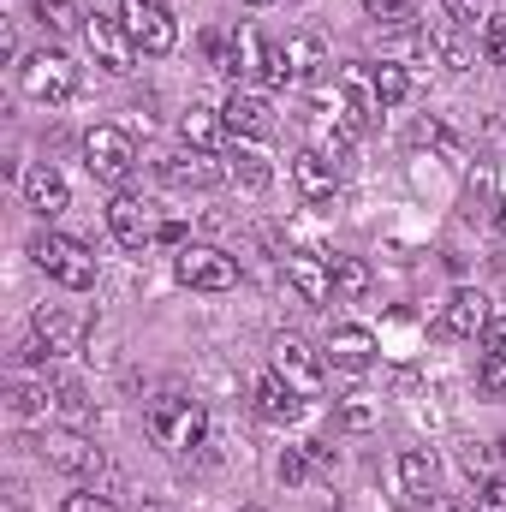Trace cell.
I'll use <instances>...</instances> for the list:
<instances>
[{"mask_svg": "<svg viewBox=\"0 0 506 512\" xmlns=\"http://www.w3.org/2000/svg\"><path fill=\"white\" fill-rule=\"evenodd\" d=\"M143 423H149L155 447H167V453H191V447H203V435H209L203 399H191V393H179V387L155 393L149 411H143Z\"/></svg>", "mask_w": 506, "mask_h": 512, "instance_id": "1", "label": "cell"}, {"mask_svg": "<svg viewBox=\"0 0 506 512\" xmlns=\"http://www.w3.org/2000/svg\"><path fill=\"white\" fill-rule=\"evenodd\" d=\"M30 256H36V268L48 274V280H60L66 292H90L96 286V256L84 239H72V233H36L30 239Z\"/></svg>", "mask_w": 506, "mask_h": 512, "instance_id": "2", "label": "cell"}, {"mask_svg": "<svg viewBox=\"0 0 506 512\" xmlns=\"http://www.w3.org/2000/svg\"><path fill=\"white\" fill-rule=\"evenodd\" d=\"M84 167H90L102 185H126L131 173H137V143H131V131L90 126L84 131Z\"/></svg>", "mask_w": 506, "mask_h": 512, "instance_id": "3", "label": "cell"}, {"mask_svg": "<svg viewBox=\"0 0 506 512\" xmlns=\"http://www.w3.org/2000/svg\"><path fill=\"white\" fill-rule=\"evenodd\" d=\"M173 274H179L191 292H233V286H239V262L227 251H215V245H179Z\"/></svg>", "mask_w": 506, "mask_h": 512, "instance_id": "4", "label": "cell"}, {"mask_svg": "<svg viewBox=\"0 0 506 512\" xmlns=\"http://www.w3.org/2000/svg\"><path fill=\"white\" fill-rule=\"evenodd\" d=\"M18 84H24V96L30 102H66L72 96V84H78V66L60 54V48H42V54H30L24 66H18Z\"/></svg>", "mask_w": 506, "mask_h": 512, "instance_id": "5", "label": "cell"}, {"mask_svg": "<svg viewBox=\"0 0 506 512\" xmlns=\"http://www.w3.org/2000/svg\"><path fill=\"white\" fill-rule=\"evenodd\" d=\"M120 18H126L137 54H167L179 42V24H173V6L167 0H120Z\"/></svg>", "mask_w": 506, "mask_h": 512, "instance_id": "6", "label": "cell"}, {"mask_svg": "<svg viewBox=\"0 0 506 512\" xmlns=\"http://www.w3.org/2000/svg\"><path fill=\"white\" fill-rule=\"evenodd\" d=\"M274 376L292 387L298 399H316L328 387V370H322V352H310L298 334H280L274 340Z\"/></svg>", "mask_w": 506, "mask_h": 512, "instance_id": "7", "label": "cell"}, {"mask_svg": "<svg viewBox=\"0 0 506 512\" xmlns=\"http://www.w3.org/2000/svg\"><path fill=\"white\" fill-rule=\"evenodd\" d=\"M328 66V48H322V36H292L286 48H268V84H310L316 72Z\"/></svg>", "mask_w": 506, "mask_h": 512, "instance_id": "8", "label": "cell"}, {"mask_svg": "<svg viewBox=\"0 0 506 512\" xmlns=\"http://www.w3.org/2000/svg\"><path fill=\"white\" fill-rule=\"evenodd\" d=\"M42 459L66 477H102V447L84 435V429H48L42 441Z\"/></svg>", "mask_w": 506, "mask_h": 512, "instance_id": "9", "label": "cell"}, {"mask_svg": "<svg viewBox=\"0 0 506 512\" xmlns=\"http://www.w3.org/2000/svg\"><path fill=\"white\" fill-rule=\"evenodd\" d=\"M483 328H489V298L471 292V286H459L435 316V340H477Z\"/></svg>", "mask_w": 506, "mask_h": 512, "instance_id": "10", "label": "cell"}, {"mask_svg": "<svg viewBox=\"0 0 506 512\" xmlns=\"http://www.w3.org/2000/svg\"><path fill=\"white\" fill-rule=\"evenodd\" d=\"M161 179L173 185V191H209V185H221L227 179V167L215 161V149H179V155H167L161 161Z\"/></svg>", "mask_w": 506, "mask_h": 512, "instance_id": "11", "label": "cell"}, {"mask_svg": "<svg viewBox=\"0 0 506 512\" xmlns=\"http://www.w3.org/2000/svg\"><path fill=\"white\" fill-rule=\"evenodd\" d=\"M280 268H286V286H292L304 304H328V298H334V262H322L316 251H286Z\"/></svg>", "mask_w": 506, "mask_h": 512, "instance_id": "12", "label": "cell"}, {"mask_svg": "<svg viewBox=\"0 0 506 512\" xmlns=\"http://www.w3.org/2000/svg\"><path fill=\"white\" fill-rule=\"evenodd\" d=\"M292 185L304 191V203H334L340 197V161H328V149H298Z\"/></svg>", "mask_w": 506, "mask_h": 512, "instance_id": "13", "label": "cell"}, {"mask_svg": "<svg viewBox=\"0 0 506 512\" xmlns=\"http://www.w3.org/2000/svg\"><path fill=\"white\" fill-rule=\"evenodd\" d=\"M18 191H24V209H36V215H66V203H72V191H66V179L48 167V161H36V167H24L18 173Z\"/></svg>", "mask_w": 506, "mask_h": 512, "instance_id": "14", "label": "cell"}, {"mask_svg": "<svg viewBox=\"0 0 506 512\" xmlns=\"http://www.w3.org/2000/svg\"><path fill=\"white\" fill-rule=\"evenodd\" d=\"M84 36H90V54H96L108 72H131L137 42H131L126 18H90V24H84Z\"/></svg>", "mask_w": 506, "mask_h": 512, "instance_id": "15", "label": "cell"}, {"mask_svg": "<svg viewBox=\"0 0 506 512\" xmlns=\"http://www.w3.org/2000/svg\"><path fill=\"white\" fill-rule=\"evenodd\" d=\"M108 227H114V239H120L126 251H143L149 239H161V227L149 221V203L131 197V191H120V197L108 203Z\"/></svg>", "mask_w": 506, "mask_h": 512, "instance_id": "16", "label": "cell"}, {"mask_svg": "<svg viewBox=\"0 0 506 512\" xmlns=\"http://www.w3.org/2000/svg\"><path fill=\"white\" fill-rule=\"evenodd\" d=\"M221 120H227L233 137H268V131H274V108H268L262 90H233L227 108H221Z\"/></svg>", "mask_w": 506, "mask_h": 512, "instance_id": "17", "label": "cell"}, {"mask_svg": "<svg viewBox=\"0 0 506 512\" xmlns=\"http://www.w3.org/2000/svg\"><path fill=\"white\" fill-rule=\"evenodd\" d=\"M328 358H334L340 370H370V364H376V334L358 328V322H346V328L328 334Z\"/></svg>", "mask_w": 506, "mask_h": 512, "instance_id": "18", "label": "cell"}, {"mask_svg": "<svg viewBox=\"0 0 506 512\" xmlns=\"http://www.w3.org/2000/svg\"><path fill=\"white\" fill-rule=\"evenodd\" d=\"M78 334H84V322L78 316H66V310H36V340L48 346V358H66L72 346H78Z\"/></svg>", "mask_w": 506, "mask_h": 512, "instance_id": "19", "label": "cell"}, {"mask_svg": "<svg viewBox=\"0 0 506 512\" xmlns=\"http://www.w3.org/2000/svg\"><path fill=\"white\" fill-rule=\"evenodd\" d=\"M256 411H262V417H268V423H292V417H298V411H304V399H298V393H292V387L280 382V376H274V370H268V376H262V382H256Z\"/></svg>", "mask_w": 506, "mask_h": 512, "instance_id": "20", "label": "cell"}, {"mask_svg": "<svg viewBox=\"0 0 506 512\" xmlns=\"http://www.w3.org/2000/svg\"><path fill=\"white\" fill-rule=\"evenodd\" d=\"M399 489H405L411 501H423V495L435 489V453H423V447L399 453Z\"/></svg>", "mask_w": 506, "mask_h": 512, "instance_id": "21", "label": "cell"}, {"mask_svg": "<svg viewBox=\"0 0 506 512\" xmlns=\"http://www.w3.org/2000/svg\"><path fill=\"white\" fill-rule=\"evenodd\" d=\"M370 96H376V108H399V102L411 96V78H405V66L381 60L376 72H370Z\"/></svg>", "mask_w": 506, "mask_h": 512, "instance_id": "22", "label": "cell"}, {"mask_svg": "<svg viewBox=\"0 0 506 512\" xmlns=\"http://www.w3.org/2000/svg\"><path fill=\"white\" fill-rule=\"evenodd\" d=\"M221 126H227V120H221L215 108H191V114L179 120V137H185L191 149H215V137H221Z\"/></svg>", "mask_w": 506, "mask_h": 512, "instance_id": "23", "label": "cell"}, {"mask_svg": "<svg viewBox=\"0 0 506 512\" xmlns=\"http://www.w3.org/2000/svg\"><path fill=\"white\" fill-rule=\"evenodd\" d=\"M364 292H370V262L334 256V298H364Z\"/></svg>", "mask_w": 506, "mask_h": 512, "instance_id": "24", "label": "cell"}, {"mask_svg": "<svg viewBox=\"0 0 506 512\" xmlns=\"http://www.w3.org/2000/svg\"><path fill=\"white\" fill-rule=\"evenodd\" d=\"M30 12H36V24H42V30H54V36L78 30V18H84L72 0H30Z\"/></svg>", "mask_w": 506, "mask_h": 512, "instance_id": "25", "label": "cell"}, {"mask_svg": "<svg viewBox=\"0 0 506 512\" xmlns=\"http://www.w3.org/2000/svg\"><path fill=\"white\" fill-rule=\"evenodd\" d=\"M227 173H233V179H239L245 191H268V179H274V173H268V161H262L256 149H233V161H227Z\"/></svg>", "mask_w": 506, "mask_h": 512, "instance_id": "26", "label": "cell"}, {"mask_svg": "<svg viewBox=\"0 0 506 512\" xmlns=\"http://www.w3.org/2000/svg\"><path fill=\"white\" fill-rule=\"evenodd\" d=\"M340 423H346V429H376L381 399L376 393H346V399H340Z\"/></svg>", "mask_w": 506, "mask_h": 512, "instance_id": "27", "label": "cell"}, {"mask_svg": "<svg viewBox=\"0 0 506 512\" xmlns=\"http://www.w3.org/2000/svg\"><path fill=\"white\" fill-rule=\"evenodd\" d=\"M364 12L376 18L381 30H405V24L417 18V6H411V0H364Z\"/></svg>", "mask_w": 506, "mask_h": 512, "instance_id": "28", "label": "cell"}, {"mask_svg": "<svg viewBox=\"0 0 506 512\" xmlns=\"http://www.w3.org/2000/svg\"><path fill=\"white\" fill-rule=\"evenodd\" d=\"M334 108H340V126H346V131H370V96H358L352 84L340 90V102H334Z\"/></svg>", "mask_w": 506, "mask_h": 512, "instance_id": "29", "label": "cell"}, {"mask_svg": "<svg viewBox=\"0 0 506 512\" xmlns=\"http://www.w3.org/2000/svg\"><path fill=\"white\" fill-rule=\"evenodd\" d=\"M54 411H60V417H66V429H78V423H84V417H90V399H84V387H54Z\"/></svg>", "mask_w": 506, "mask_h": 512, "instance_id": "30", "label": "cell"}, {"mask_svg": "<svg viewBox=\"0 0 506 512\" xmlns=\"http://www.w3.org/2000/svg\"><path fill=\"white\" fill-rule=\"evenodd\" d=\"M12 405H18L24 417H42V411H48L54 399H48V387H36V382H18V387H12Z\"/></svg>", "mask_w": 506, "mask_h": 512, "instance_id": "31", "label": "cell"}, {"mask_svg": "<svg viewBox=\"0 0 506 512\" xmlns=\"http://www.w3.org/2000/svg\"><path fill=\"white\" fill-rule=\"evenodd\" d=\"M483 60L489 66H506V18H489L483 24Z\"/></svg>", "mask_w": 506, "mask_h": 512, "instance_id": "32", "label": "cell"}, {"mask_svg": "<svg viewBox=\"0 0 506 512\" xmlns=\"http://www.w3.org/2000/svg\"><path fill=\"white\" fill-rule=\"evenodd\" d=\"M477 387H483L489 399H506V358H483V370H477Z\"/></svg>", "mask_w": 506, "mask_h": 512, "instance_id": "33", "label": "cell"}, {"mask_svg": "<svg viewBox=\"0 0 506 512\" xmlns=\"http://www.w3.org/2000/svg\"><path fill=\"white\" fill-rule=\"evenodd\" d=\"M60 512H114V495H102V489H84V495H66Z\"/></svg>", "mask_w": 506, "mask_h": 512, "instance_id": "34", "label": "cell"}, {"mask_svg": "<svg viewBox=\"0 0 506 512\" xmlns=\"http://www.w3.org/2000/svg\"><path fill=\"white\" fill-rule=\"evenodd\" d=\"M477 346H483V358H506V316H489V328L477 334Z\"/></svg>", "mask_w": 506, "mask_h": 512, "instance_id": "35", "label": "cell"}, {"mask_svg": "<svg viewBox=\"0 0 506 512\" xmlns=\"http://www.w3.org/2000/svg\"><path fill=\"white\" fill-rule=\"evenodd\" d=\"M304 477H310V453L286 447V453H280V483H304Z\"/></svg>", "mask_w": 506, "mask_h": 512, "instance_id": "36", "label": "cell"}, {"mask_svg": "<svg viewBox=\"0 0 506 512\" xmlns=\"http://www.w3.org/2000/svg\"><path fill=\"white\" fill-rule=\"evenodd\" d=\"M417 143H435V149H447V155H459V137H453L447 126H435V120H423V126H417Z\"/></svg>", "mask_w": 506, "mask_h": 512, "instance_id": "37", "label": "cell"}, {"mask_svg": "<svg viewBox=\"0 0 506 512\" xmlns=\"http://www.w3.org/2000/svg\"><path fill=\"white\" fill-rule=\"evenodd\" d=\"M483 512H506V477H489L483 483Z\"/></svg>", "mask_w": 506, "mask_h": 512, "instance_id": "38", "label": "cell"}, {"mask_svg": "<svg viewBox=\"0 0 506 512\" xmlns=\"http://www.w3.org/2000/svg\"><path fill=\"white\" fill-rule=\"evenodd\" d=\"M423 512H453V507H447V501H429V507H423Z\"/></svg>", "mask_w": 506, "mask_h": 512, "instance_id": "39", "label": "cell"}, {"mask_svg": "<svg viewBox=\"0 0 506 512\" xmlns=\"http://www.w3.org/2000/svg\"><path fill=\"white\" fill-rule=\"evenodd\" d=\"M239 512H268V507H239Z\"/></svg>", "mask_w": 506, "mask_h": 512, "instance_id": "40", "label": "cell"}, {"mask_svg": "<svg viewBox=\"0 0 506 512\" xmlns=\"http://www.w3.org/2000/svg\"><path fill=\"white\" fill-rule=\"evenodd\" d=\"M251 6H268V0H251Z\"/></svg>", "mask_w": 506, "mask_h": 512, "instance_id": "41", "label": "cell"}, {"mask_svg": "<svg viewBox=\"0 0 506 512\" xmlns=\"http://www.w3.org/2000/svg\"><path fill=\"white\" fill-rule=\"evenodd\" d=\"M501 447H506V441H501Z\"/></svg>", "mask_w": 506, "mask_h": 512, "instance_id": "42", "label": "cell"}]
</instances>
